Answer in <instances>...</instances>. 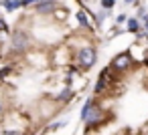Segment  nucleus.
<instances>
[{"label": "nucleus", "instance_id": "10", "mask_svg": "<svg viewBox=\"0 0 148 135\" xmlns=\"http://www.w3.org/2000/svg\"><path fill=\"white\" fill-rule=\"evenodd\" d=\"M71 97H73V93H71V89H63V91H61V95H59L57 99H59V101H69Z\"/></svg>", "mask_w": 148, "mask_h": 135}, {"label": "nucleus", "instance_id": "11", "mask_svg": "<svg viewBox=\"0 0 148 135\" xmlns=\"http://www.w3.org/2000/svg\"><path fill=\"white\" fill-rule=\"evenodd\" d=\"M75 16H77V22H79L81 26H85V28L89 26V22H87V18H85V14H83V12H77Z\"/></svg>", "mask_w": 148, "mask_h": 135}, {"label": "nucleus", "instance_id": "13", "mask_svg": "<svg viewBox=\"0 0 148 135\" xmlns=\"http://www.w3.org/2000/svg\"><path fill=\"white\" fill-rule=\"evenodd\" d=\"M114 4H116V0H101V6L108 10V8H114Z\"/></svg>", "mask_w": 148, "mask_h": 135}, {"label": "nucleus", "instance_id": "6", "mask_svg": "<svg viewBox=\"0 0 148 135\" xmlns=\"http://www.w3.org/2000/svg\"><path fill=\"white\" fill-rule=\"evenodd\" d=\"M35 10L41 12V14H51V12L57 10V2L55 0H41V2H37Z\"/></svg>", "mask_w": 148, "mask_h": 135}, {"label": "nucleus", "instance_id": "3", "mask_svg": "<svg viewBox=\"0 0 148 135\" xmlns=\"http://www.w3.org/2000/svg\"><path fill=\"white\" fill-rule=\"evenodd\" d=\"M10 49L14 53H23L29 49V36L23 32V30H14L12 32V38H10Z\"/></svg>", "mask_w": 148, "mask_h": 135}, {"label": "nucleus", "instance_id": "4", "mask_svg": "<svg viewBox=\"0 0 148 135\" xmlns=\"http://www.w3.org/2000/svg\"><path fill=\"white\" fill-rule=\"evenodd\" d=\"M132 65H134V61H132L130 53H122V55H118V57L112 61V69H114V71H128Z\"/></svg>", "mask_w": 148, "mask_h": 135}, {"label": "nucleus", "instance_id": "15", "mask_svg": "<svg viewBox=\"0 0 148 135\" xmlns=\"http://www.w3.org/2000/svg\"><path fill=\"white\" fill-rule=\"evenodd\" d=\"M37 2H41V0H25V6H31V4H37Z\"/></svg>", "mask_w": 148, "mask_h": 135}, {"label": "nucleus", "instance_id": "17", "mask_svg": "<svg viewBox=\"0 0 148 135\" xmlns=\"http://www.w3.org/2000/svg\"><path fill=\"white\" fill-rule=\"evenodd\" d=\"M144 65H146V67H148V57H146V59H144Z\"/></svg>", "mask_w": 148, "mask_h": 135}, {"label": "nucleus", "instance_id": "7", "mask_svg": "<svg viewBox=\"0 0 148 135\" xmlns=\"http://www.w3.org/2000/svg\"><path fill=\"white\" fill-rule=\"evenodd\" d=\"M2 6L8 12H12V10H18L21 6H25V0H2Z\"/></svg>", "mask_w": 148, "mask_h": 135}, {"label": "nucleus", "instance_id": "5", "mask_svg": "<svg viewBox=\"0 0 148 135\" xmlns=\"http://www.w3.org/2000/svg\"><path fill=\"white\" fill-rule=\"evenodd\" d=\"M103 119H106V115H103V109H101V107H97V105H93V107L89 109L87 117H85V123L91 127V125H99Z\"/></svg>", "mask_w": 148, "mask_h": 135}, {"label": "nucleus", "instance_id": "14", "mask_svg": "<svg viewBox=\"0 0 148 135\" xmlns=\"http://www.w3.org/2000/svg\"><path fill=\"white\" fill-rule=\"evenodd\" d=\"M6 30H8V24H6L2 18H0V32H6Z\"/></svg>", "mask_w": 148, "mask_h": 135}, {"label": "nucleus", "instance_id": "16", "mask_svg": "<svg viewBox=\"0 0 148 135\" xmlns=\"http://www.w3.org/2000/svg\"><path fill=\"white\" fill-rule=\"evenodd\" d=\"M124 2H126V4H132V2H134V0H124Z\"/></svg>", "mask_w": 148, "mask_h": 135}, {"label": "nucleus", "instance_id": "2", "mask_svg": "<svg viewBox=\"0 0 148 135\" xmlns=\"http://www.w3.org/2000/svg\"><path fill=\"white\" fill-rule=\"evenodd\" d=\"M112 67H106L101 73H99V79H97V83H95V95H103L106 91H110V85H112Z\"/></svg>", "mask_w": 148, "mask_h": 135}, {"label": "nucleus", "instance_id": "9", "mask_svg": "<svg viewBox=\"0 0 148 135\" xmlns=\"http://www.w3.org/2000/svg\"><path fill=\"white\" fill-rule=\"evenodd\" d=\"M128 30H130V32H138V30H140V22H138L136 18H130V20H128Z\"/></svg>", "mask_w": 148, "mask_h": 135}, {"label": "nucleus", "instance_id": "8", "mask_svg": "<svg viewBox=\"0 0 148 135\" xmlns=\"http://www.w3.org/2000/svg\"><path fill=\"white\" fill-rule=\"evenodd\" d=\"M91 107H93V99H87L85 105H83V109H81V119H83V121H85V117H87V113H89Z\"/></svg>", "mask_w": 148, "mask_h": 135}, {"label": "nucleus", "instance_id": "18", "mask_svg": "<svg viewBox=\"0 0 148 135\" xmlns=\"http://www.w3.org/2000/svg\"><path fill=\"white\" fill-rule=\"evenodd\" d=\"M0 113H2V105H0Z\"/></svg>", "mask_w": 148, "mask_h": 135}, {"label": "nucleus", "instance_id": "12", "mask_svg": "<svg viewBox=\"0 0 148 135\" xmlns=\"http://www.w3.org/2000/svg\"><path fill=\"white\" fill-rule=\"evenodd\" d=\"M12 73V67H2L0 69V79H4V77H8Z\"/></svg>", "mask_w": 148, "mask_h": 135}, {"label": "nucleus", "instance_id": "1", "mask_svg": "<svg viewBox=\"0 0 148 135\" xmlns=\"http://www.w3.org/2000/svg\"><path fill=\"white\" fill-rule=\"evenodd\" d=\"M95 59H97V53L95 49L91 47H83L77 51V57H75V63L81 67V69H91L95 65Z\"/></svg>", "mask_w": 148, "mask_h": 135}]
</instances>
